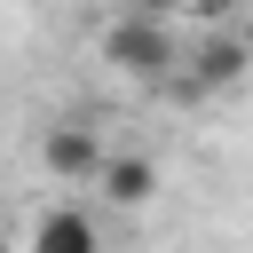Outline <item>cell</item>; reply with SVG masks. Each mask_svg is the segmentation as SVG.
<instances>
[{
	"label": "cell",
	"instance_id": "6da1fadb",
	"mask_svg": "<svg viewBox=\"0 0 253 253\" xmlns=\"http://www.w3.org/2000/svg\"><path fill=\"white\" fill-rule=\"evenodd\" d=\"M103 63H119L126 79H166V71L182 63V40H174V24H166V16L126 8V16H111V24H103Z\"/></svg>",
	"mask_w": 253,
	"mask_h": 253
},
{
	"label": "cell",
	"instance_id": "7a4b0ae2",
	"mask_svg": "<svg viewBox=\"0 0 253 253\" xmlns=\"http://www.w3.org/2000/svg\"><path fill=\"white\" fill-rule=\"evenodd\" d=\"M245 63H253V32H221V40H206V47L190 55V79H174V87H182V95L229 87V79H245Z\"/></svg>",
	"mask_w": 253,
	"mask_h": 253
},
{
	"label": "cell",
	"instance_id": "3957f363",
	"mask_svg": "<svg viewBox=\"0 0 253 253\" xmlns=\"http://www.w3.org/2000/svg\"><path fill=\"white\" fill-rule=\"evenodd\" d=\"M40 166H47V174H63V182H95V174H103V142H95L87 126H47Z\"/></svg>",
	"mask_w": 253,
	"mask_h": 253
},
{
	"label": "cell",
	"instance_id": "8992f818",
	"mask_svg": "<svg viewBox=\"0 0 253 253\" xmlns=\"http://www.w3.org/2000/svg\"><path fill=\"white\" fill-rule=\"evenodd\" d=\"M221 8H237V0H221Z\"/></svg>",
	"mask_w": 253,
	"mask_h": 253
},
{
	"label": "cell",
	"instance_id": "5b68a950",
	"mask_svg": "<svg viewBox=\"0 0 253 253\" xmlns=\"http://www.w3.org/2000/svg\"><path fill=\"white\" fill-rule=\"evenodd\" d=\"M32 245L40 253H95V221L87 213H40L32 221Z\"/></svg>",
	"mask_w": 253,
	"mask_h": 253
},
{
	"label": "cell",
	"instance_id": "277c9868",
	"mask_svg": "<svg viewBox=\"0 0 253 253\" xmlns=\"http://www.w3.org/2000/svg\"><path fill=\"white\" fill-rule=\"evenodd\" d=\"M95 182H103V198L142 206V198L158 190V166H150V158H103V174H95Z\"/></svg>",
	"mask_w": 253,
	"mask_h": 253
}]
</instances>
